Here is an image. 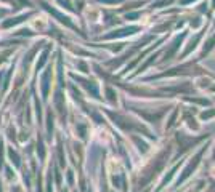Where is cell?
Instances as JSON below:
<instances>
[{
	"label": "cell",
	"mask_w": 215,
	"mask_h": 192,
	"mask_svg": "<svg viewBox=\"0 0 215 192\" xmlns=\"http://www.w3.org/2000/svg\"><path fill=\"white\" fill-rule=\"evenodd\" d=\"M212 175H213V176H215V168H213V170H212Z\"/></svg>",
	"instance_id": "cell-1"
}]
</instances>
